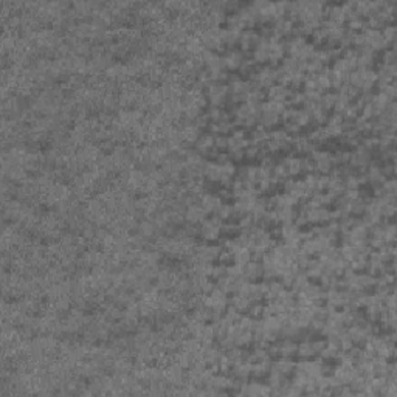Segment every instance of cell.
Segmentation results:
<instances>
[{
    "label": "cell",
    "instance_id": "1",
    "mask_svg": "<svg viewBox=\"0 0 397 397\" xmlns=\"http://www.w3.org/2000/svg\"><path fill=\"white\" fill-rule=\"evenodd\" d=\"M224 68H228V70H236V68H241L244 59H242V55L239 52H230L224 59Z\"/></svg>",
    "mask_w": 397,
    "mask_h": 397
}]
</instances>
